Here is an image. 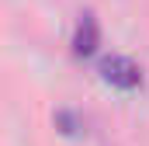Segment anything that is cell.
<instances>
[{
	"label": "cell",
	"instance_id": "3957f363",
	"mask_svg": "<svg viewBox=\"0 0 149 146\" xmlns=\"http://www.w3.org/2000/svg\"><path fill=\"white\" fill-rule=\"evenodd\" d=\"M56 125H59L66 136H76V132H80V125H76V118L70 115V111H59V115H56Z\"/></svg>",
	"mask_w": 149,
	"mask_h": 146
},
{
	"label": "cell",
	"instance_id": "6da1fadb",
	"mask_svg": "<svg viewBox=\"0 0 149 146\" xmlns=\"http://www.w3.org/2000/svg\"><path fill=\"white\" fill-rule=\"evenodd\" d=\"M101 77H104V84H111L118 91H135L142 84V70L128 56H104L101 59Z\"/></svg>",
	"mask_w": 149,
	"mask_h": 146
},
{
	"label": "cell",
	"instance_id": "7a4b0ae2",
	"mask_svg": "<svg viewBox=\"0 0 149 146\" xmlns=\"http://www.w3.org/2000/svg\"><path fill=\"white\" fill-rule=\"evenodd\" d=\"M97 42H101V28H97L94 14H83L80 25H76V35H73V56H80V59L94 56L97 52Z\"/></svg>",
	"mask_w": 149,
	"mask_h": 146
}]
</instances>
